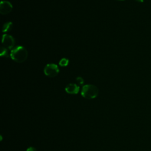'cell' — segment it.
<instances>
[{"label":"cell","mask_w":151,"mask_h":151,"mask_svg":"<svg viewBox=\"0 0 151 151\" xmlns=\"http://www.w3.org/2000/svg\"><path fill=\"white\" fill-rule=\"evenodd\" d=\"M11 58L17 63H22L28 57V51L22 46H17L13 48L10 52Z\"/></svg>","instance_id":"obj_1"},{"label":"cell","mask_w":151,"mask_h":151,"mask_svg":"<svg viewBox=\"0 0 151 151\" xmlns=\"http://www.w3.org/2000/svg\"><path fill=\"white\" fill-rule=\"evenodd\" d=\"M81 93L83 97L87 99H91L97 96L99 90L94 85L86 84L83 87Z\"/></svg>","instance_id":"obj_2"},{"label":"cell","mask_w":151,"mask_h":151,"mask_svg":"<svg viewBox=\"0 0 151 151\" xmlns=\"http://www.w3.org/2000/svg\"><path fill=\"white\" fill-rule=\"evenodd\" d=\"M44 74L49 77H54L58 75L59 69L55 64H48L46 65L44 69Z\"/></svg>","instance_id":"obj_3"},{"label":"cell","mask_w":151,"mask_h":151,"mask_svg":"<svg viewBox=\"0 0 151 151\" xmlns=\"http://www.w3.org/2000/svg\"><path fill=\"white\" fill-rule=\"evenodd\" d=\"M2 44L3 47L8 49H11L15 44L14 38L10 35L4 34L2 37Z\"/></svg>","instance_id":"obj_4"},{"label":"cell","mask_w":151,"mask_h":151,"mask_svg":"<svg viewBox=\"0 0 151 151\" xmlns=\"http://www.w3.org/2000/svg\"><path fill=\"white\" fill-rule=\"evenodd\" d=\"M12 9V5L7 1H2L0 3V12L2 15L9 14Z\"/></svg>","instance_id":"obj_5"},{"label":"cell","mask_w":151,"mask_h":151,"mask_svg":"<svg viewBox=\"0 0 151 151\" xmlns=\"http://www.w3.org/2000/svg\"><path fill=\"white\" fill-rule=\"evenodd\" d=\"M65 90L68 94H77L79 92L80 87H79V86H78L76 84L70 83V84H68L65 87Z\"/></svg>","instance_id":"obj_6"},{"label":"cell","mask_w":151,"mask_h":151,"mask_svg":"<svg viewBox=\"0 0 151 151\" xmlns=\"http://www.w3.org/2000/svg\"><path fill=\"white\" fill-rule=\"evenodd\" d=\"M13 27V24L11 22H8L5 23L2 27V32H6L10 31Z\"/></svg>","instance_id":"obj_7"},{"label":"cell","mask_w":151,"mask_h":151,"mask_svg":"<svg viewBox=\"0 0 151 151\" xmlns=\"http://www.w3.org/2000/svg\"><path fill=\"white\" fill-rule=\"evenodd\" d=\"M0 55L1 57H8L9 56V53H8V49L4 47H1V53Z\"/></svg>","instance_id":"obj_8"},{"label":"cell","mask_w":151,"mask_h":151,"mask_svg":"<svg viewBox=\"0 0 151 151\" xmlns=\"http://www.w3.org/2000/svg\"><path fill=\"white\" fill-rule=\"evenodd\" d=\"M68 62H69V61H68V60L67 58H63L61 59V60L60 61L59 64L61 67H65V66H67L68 65Z\"/></svg>","instance_id":"obj_9"},{"label":"cell","mask_w":151,"mask_h":151,"mask_svg":"<svg viewBox=\"0 0 151 151\" xmlns=\"http://www.w3.org/2000/svg\"><path fill=\"white\" fill-rule=\"evenodd\" d=\"M76 81L79 84H83V83H84V80L82 77H78L77 78H76Z\"/></svg>","instance_id":"obj_10"},{"label":"cell","mask_w":151,"mask_h":151,"mask_svg":"<svg viewBox=\"0 0 151 151\" xmlns=\"http://www.w3.org/2000/svg\"><path fill=\"white\" fill-rule=\"evenodd\" d=\"M27 151H37L36 149L33 147H29L27 149Z\"/></svg>","instance_id":"obj_11"},{"label":"cell","mask_w":151,"mask_h":151,"mask_svg":"<svg viewBox=\"0 0 151 151\" xmlns=\"http://www.w3.org/2000/svg\"><path fill=\"white\" fill-rule=\"evenodd\" d=\"M136 1H137V2H143L145 0H136Z\"/></svg>","instance_id":"obj_12"},{"label":"cell","mask_w":151,"mask_h":151,"mask_svg":"<svg viewBox=\"0 0 151 151\" xmlns=\"http://www.w3.org/2000/svg\"><path fill=\"white\" fill-rule=\"evenodd\" d=\"M119 1H124V0H119Z\"/></svg>","instance_id":"obj_13"}]
</instances>
